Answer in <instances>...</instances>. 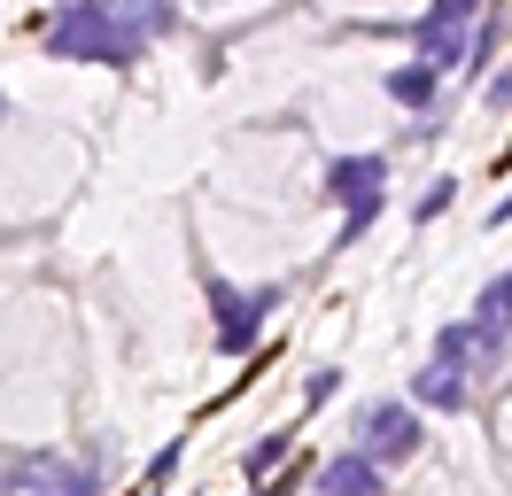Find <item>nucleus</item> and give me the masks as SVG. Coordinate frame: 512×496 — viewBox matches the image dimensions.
<instances>
[{"mask_svg":"<svg viewBox=\"0 0 512 496\" xmlns=\"http://www.w3.org/2000/svg\"><path fill=\"white\" fill-rule=\"evenodd\" d=\"M39 47H47V62H94V70H132L148 55V39L117 16V0H55Z\"/></svg>","mask_w":512,"mask_h":496,"instance_id":"obj_1","label":"nucleus"},{"mask_svg":"<svg viewBox=\"0 0 512 496\" xmlns=\"http://www.w3.org/2000/svg\"><path fill=\"white\" fill-rule=\"evenodd\" d=\"M319 194L342 210V225H334V248H357L373 225H381V210H388V155H381V148L334 155V163L319 171Z\"/></svg>","mask_w":512,"mask_h":496,"instance_id":"obj_2","label":"nucleus"},{"mask_svg":"<svg viewBox=\"0 0 512 496\" xmlns=\"http://www.w3.org/2000/svg\"><path fill=\"white\" fill-rule=\"evenodd\" d=\"M202 303H210V341H218V357H249L256 334H264V318L288 303V287H280V279H264V287H233V279L202 272Z\"/></svg>","mask_w":512,"mask_h":496,"instance_id":"obj_3","label":"nucleus"},{"mask_svg":"<svg viewBox=\"0 0 512 496\" xmlns=\"http://www.w3.org/2000/svg\"><path fill=\"white\" fill-rule=\"evenodd\" d=\"M101 442H86L78 458L70 450H32L0 473V496H101Z\"/></svg>","mask_w":512,"mask_h":496,"instance_id":"obj_4","label":"nucleus"},{"mask_svg":"<svg viewBox=\"0 0 512 496\" xmlns=\"http://www.w3.org/2000/svg\"><path fill=\"white\" fill-rule=\"evenodd\" d=\"M357 450H373L388 473H396L404 458H419V450H427V419H419V403L412 396L365 403V411H357Z\"/></svg>","mask_w":512,"mask_h":496,"instance_id":"obj_5","label":"nucleus"},{"mask_svg":"<svg viewBox=\"0 0 512 496\" xmlns=\"http://www.w3.org/2000/svg\"><path fill=\"white\" fill-rule=\"evenodd\" d=\"M505 349H512V326H497V318H450L443 334H435V349L427 357H450V365L466 372H505Z\"/></svg>","mask_w":512,"mask_h":496,"instance_id":"obj_6","label":"nucleus"},{"mask_svg":"<svg viewBox=\"0 0 512 496\" xmlns=\"http://www.w3.org/2000/svg\"><path fill=\"white\" fill-rule=\"evenodd\" d=\"M319 496H388V465L350 442V450H334L319 465Z\"/></svg>","mask_w":512,"mask_h":496,"instance_id":"obj_7","label":"nucleus"},{"mask_svg":"<svg viewBox=\"0 0 512 496\" xmlns=\"http://www.w3.org/2000/svg\"><path fill=\"white\" fill-rule=\"evenodd\" d=\"M412 403L419 411H466V403H474V372L466 365H450V357H427V365L412 372Z\"/></svg>","mask_w":512,"mask_h":496,"instance_id":"obj_8","label":"nucleus"},{"mask_svg":"<svg viewBox=\"0 0 512 496\" xmlns=\"http://www.w3.org/2000/svg\"><path fill=\"white\" fill-rule=\"evenodd\" d=\"M381 93L396 101V109H412V117H427L435 101H443V70L427 55H412V62H388L381 70Z\"/></svg>","mask_w":512,"mask_h":496,"instance_id":"obj_9","label":"nucleus"},{"mask_svg":"<svg viewBox=\"0 0 512 496\" xmlns=\"http://www.w3.org/2000/svg\"><path fill=\"white\" fill-rule=\"evenodd\" d=\"M288 458H295V427H272V434H256L249 450H241V481H249V489H264V481H272V473H280Z\"/></svg>","mask_w":512,"mask_h":496,"instance_id":"obj_10","label":"nucleus"},{"mask_svg":"<svg viewBox=\"0 0 512 496\" xmlns=\"http://www.w3.org/2000/svg\"><path fill=\"white\" fill-rule=\"evenodd\" d=\"M481 16H489V0H427V8L412 16V47L435 39V31H474Z\"/></svg>","mask_w":512,"mask_h":496,"instance_id":"obj_11","label":"nucleus"},{"mask_svg":"<svg viewBox=\"0 0 512 496\" xmlns=\"http://www.w3.org/2000/svg\"><path fill=\"white\" fill-rule=\"evenodd\" d=\"M474 318H497V326H512V272H497V279L474 295Z\"/></svg>","mask_w":512,"mask_h":496,"instance_id":"obj_12","label":"nucleus"},{"mask_svg":"<svg viewBox=\"0 0 512 496\" xmlns=\"http://www.w3.org/2000/svg\"><path fill=\"white\" fill-rule=\"evenodd\" d=\"M450 202H458V186H450V179H435V186H427V194L412 202V225H435V217H443Z\"/></svg>","mask_w":512,"mask_h":496,"instance_id":"obj_13","label":"nucleus"},{"mask_svg":"<svg viewBox=\"0 0 512 496\" xmlns=\"http://www.w3.org/2000/svg\"><path fill=\"white\" fill-rule=\"evenodd\" d=\"M334 396H342V365H319L311 380H303V403H311V411H319V403H334Z\"/></svg>","mask_w":512,"mask_h":496,"instance_id":"obj_14","label":"nucleus"},{"mask_svg":"<svg viewBox=\"0 0 512 496\" xmlns=\"http://www.w3.org/2000/svg\"><path fill=\"white\" fill-rule=\"evenodd\" d=\"M179 458H187V434H171V442H163L156 458H148V481H156V489H163V481L179 473Z\"/></svg>","mask_w":512,"mask_h":496,"instance_id":"obj_15","label":"nucleus"},{"mask_svg":"<svg viewBox=\"0 0 512 496\" xmlns=\"http://www.w3.org/2000/svg\"><path fill=\"white\" fill-rule=\"evenodd\" d=\"M481 101L505 117V109H512V70H489V78H481Z\"/></svg>","mask_w":512,"mask_h":496,"instance_id":"obj_16","label":"nucleus"},{"mask_svg":"<svg viewBox=\"0 0 512 496\" xmlns=\"http://www.w3.org/2000/svg\"><path fill=\"white\" fill-rule=\"evenodd\" d=\"M489 225H497V233L512 225V194H497V202H489Z\"/></svg>","mask_w":512,"mask_h":496,"instance_id":"obj_17","label":"nucleus"},{"mask_svg":"<svg viewBox=\"0 0 512 496\" xmlns=\"http://www.w3.org/2000/svg\"><path fill=\"white\" fill-rule=\"evenodd\" d=\"M132 496H163V489H156V481H140V489H132Z\"/></svg>","mask_w":512,"mask_h":496,"instance_id":"obj_18","label":"nucleus"},{"mask_svg":"<svg viewBox=\"0 0 512 496\" xmlns=\"http://www.w3.org/2000/svg\"><path fill=\"white\" fill-rule=\"evenodd\" d=\"M0 117H8V101H0Z\"/></svg>","mask_w":512,"mask_h":496,"instance_id":"obj_19","label":"nucleus"}]
</instances>
